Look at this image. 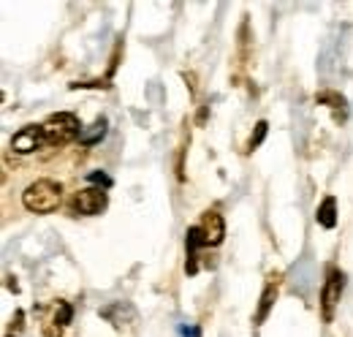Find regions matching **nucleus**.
<instances>
[{"label": "nucleus", "mask_w": 353, "mask_h": 337, "mask_svg": "<svg viewBox=\"0 0 353 337\" xmlns=\"http://www.w3.org/2000/svg\"><path fill=\"white\" fill-rule=\"evenodd\" d=\"M90 180H92V182H101V185H106V188L112 185V180H109L106 174H90Z\"/></svg>", "instance_id": "obj_15"}, {"label": "nucleus", "mask_w": 353, "mask_h": 337, "mask_svg": "<svg viewBox=\"0 0 353 337\" xmlns=\"http://www.w3.org/2000/svg\"><path fill=\"white\" fill-rule=\"evenodd\" d=\"M68 321H71V305L68 302H57V310H54V321L52 324H57L63 329Z\"/></svg>", "instance_id": "obj_11"}, {"label": "nucleus", "mask_w": 353, "mask_h": 337, "mask_svg": "<svg viewBox=\"0 0 353 337\" xmlns=\"http://www.w3.org/2000/svg\"><path fill=\"white\" fill-rule=\"evenodd\" d=\"M106 136V120L101 117V120H95L88 131H82V136H79V142L85 144V147H92V144H98L101 139Z\"/></svg>", "instance_id": "obj_10"}, {"label": "nucleus", "mask_w": 353, "mask_h": 337, "mask_svg": "<svg viewBox=\"0 0 353 337\" xmlns=\"http://www.w3.org/2000/svg\"><path fill=\"white\" fill-rule=\"evenodd\" d=\"M201 231H204V240L210 248L221 245L223 237H225V223H223V215L215 210H207L201 215Z\"/></svg>", "instance_id": "obj_6"}, {"label": "nucleus", "mask_w": 353, "mask_h": 337, "mask_svg": "<svg viewBox=\"0 0 353 337\" xmlns=\"http://www.w3.org/2000/svg\"><path fill=\"white\" fill-rule=\"evenodd\" d=\"M315 220L323 226V229H334L337 226V199L334 196H326L321 202V207L315 212Z\"/></svg>", "instance_id": "obj_9"}, {"label": "nucleus", "mask_w": 353, "mask_h": 337, "mask_svg": "<svg viewBox=\"0 0 353 337\" xmlns=\"http://www.w3.org/2000/svg\"><path fill=\"white\" fill-rule=\"evenodd\" d=\"M277 291H280V278H272V280L266 283L264 294H261L259 310H256V316H253V324H264V321H266V316H269L272 305L277 302Z\"/></svg>", "instance_id": "obj_8"}, {"label": "nucleus", "mask_w": 353, "mask_h": 337, "mask_svg": "<svg viewBox=\"0 0 353 337\" xmlns=\"http://www.w3.org/2000/svg\"><path fill=\"white\" fill-rule=\"evenodd\" d=\"M185 237H188V240H185V248H188V264H185V269H188L190 275H196V269H199V264H196V253H199V248H204V245H207V240H204L201 226L188 229V234H185Z\"/></svg>", "instance_id": "obj_7"}, {"label": "nucleus", "mask_w": 353, "mask_h": 337, "mask_svg": "<svg viewBox=\"0 0 353 337\" xmlns=\"http://www.w3.org/2000/svg\"><path fill=\"white\" fill-rule=\"evenodd\" d=\"M22 324H25V313H22V310H17V313H14V318H11V327H8V335L6 337H19Z\"/></svg>", "instance_id": "obj_12"}, {"label": "nucleus", "mask_w": 353, "mask_h": 337, "mask_svg": "<svg viewBox=\"0 0 353 337\" xmlns=\"http://www.w3.org/2000/svg\"><path fill=\"white\" fill-rule=\"evenodd\" d=\"M63 202V188L54 182V180H36L25 188L22 193V204L28 212H36V215H49L60 207Z\"/></svg>", "instance_id": "obj_1"}, {"label": "nucleus", "mask_w": 353, "mask_h": 337, "mask_svg": "<svg viewBox=\"0 0 353 337\" xmlns=\"http://www.w3.org/2000/svg\"><path fill=\"white\" fill-rule=\"evenodd\" d=\"M343 272L340 269H329V275H326V283H323V291H321V307H323V318L326 321H332V316H334V307H337V302H340V296H343Z\"/></svg>", "instance_id": "obj_3"}, {"label": "nucleus", "mask_w": 353, "mask_h": 337, "mask_svg": "<svg viewBox=\"0 0 353 337\" xmlns=\"http://www.w3.org/2000/svg\"><path fill=\"white\" fill-rule=\"evenodd\" d=\"M44 335L46 337H60L63 335V329H60L57 324H49V327H44Z\"/></svg>", "instance_id": "obj_14"}, {"label": "nucleus", "mask_w": 353, "mask_h": 337, "mask_svg": "<svg viewBox=\"0 0 353 337\" xmlns=\"http://www.w3.org/2000/svg\"><path fill=\"white\" fill-rule=\"evenodd\" d=\"M106 207V193L101 188H85L71 199V210L77 215H98Z\"/></svg>", "instance_id": "obj_5"}, {"label": "nucleus", "mask_w": 353, "mask_h": 337, "mask_svg": "<svg viewBox=\"0 0 353 337\" xmlns=\"http://www.w3.org/2000/svg\"><path fill=\"white\" fill-rule=\"evenodd\" d=\"M41 128H44L46 144H65V142L82 136V131H85V128L79 126V117L71 115V112H57V115H52Z\"/></svg>", "instance_id": "obj_2"}, {"label": "nucleus", "mask_w": 353, "mask_h": 337, "mask_svg": "<svg viewBox=\"0 0 353 337\" xmlns=\"http://www.w3.org/2000/svg\"><path fill=\"white\" fill-rule=\"evenodd\" d=\"M41 144H46L44 128L41 126H25L22 131H17L14 139H11V150L19 153V155H30V153H36Z\"/></svg>", "instance_id": "obj_4"}, {"label": "nucleus", "mask_w": 353, "mask_h": 337, "mask_svg": "<svg viewBox=\"0 0 353 337\" xmlns=\"http://www.w3.org/2000/svg\"><path fill=\"white\" fill-rule=\"evenodd\" d=\"M266 120H261L259 126H256V136H250V142H248V150H256L261 142H264V136H266Z\"/></svg>", "instance_id": "obj_13"}]
</instances>
